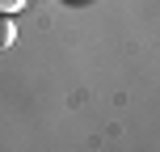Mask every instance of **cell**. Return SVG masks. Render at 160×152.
I'll return each mask as SVG.
<instances>
[{"mask_svg":"<svg viewBox=\"0 0 160 152\" xmlns=\"http://www.w3.org/2000/svg\"><path fill=\"white\" fill-rule=\"evenodd\" d=\"M21 8H25V0H0V17H13Z\"/></svg>","mask_w":160,"mask_h":152,"instance_id":"2","label":"cell"},{"mask_svg":"<svg viewBox=\"0 0 160 152\" xmlns=\"http://www.w3.org/2000/svg\"><path fill=\"white\" fill-rule=\"evenodd\" d=\"M13 38H17L13 21H0V47H13Z\"/></svg>","mask_w":160,"mask_h":152,"instance_id":"1","label":"cell"}]
</instances>
